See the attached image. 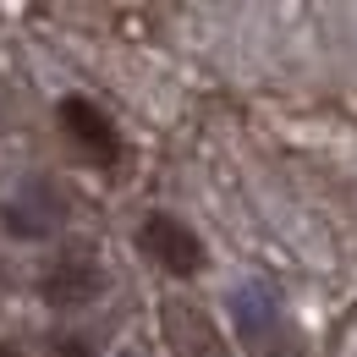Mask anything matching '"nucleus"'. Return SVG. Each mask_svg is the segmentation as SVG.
<instances>
[{"instance_id":"nucleus-1","label":"nucleus","mask_w":357,"mask_h":357,"mask_svg":"<svg viewBox=\"0 0 357 357\" xmlns=\"http://www.w3.org/2000/svg\"><path fill=\"white\" fill-rule=\"evenodd\" d=\"M105 286H110V275H105V264H99L93 242H66V248H55L45 264H39V275H33L39 303H50V308H61V313L99 303Z\"/></svg>"},{"instance_id":"nucleus-2","label":"nucleus","mask_w":357,"mask_h":357,"mask_svg":"<svg viewBox=\"0 0 357 357\" xmlns=\"http://www.w3.org/2000/svg\"><path fill=\"white\" fill-rule=\"evenodd\" d=\"M55 127L72 143V154L89 160V165H99V171H116V165L127 160V137L116 127V116H110L99 99H89V93H61V99H55Z\"/></svg>"},{"instance_id":"nucleus-3","label":"nucleus","mask_w":357,"mask_h":357,"mask_svg":"<svg viewBox=\"0 0 357 357\" xmlns=\"http://www.w3.org/2000/svg\"><path fill=\"white\" fill-rule=\"evenodd\" d=\"M132 242H137V253H143L154 269H165L171 280H198V275L209 269V248H204V236L181 220V215H171V209L143 215Z\"/></svg>"},{"instance_id":"nucleus-4","label":"nucleus","mask_w":357,"mask_h":357,"mask_svg":"<svg viewBox=\"0 0 357 357\" xmlns=\"http://www.w3.org/2000/svg\"><path fill=\"white\" fill-rule=\"evenodd\" d=\"M66 215H72L66 209V192L50 176H28L22 187H11L6 204H0V225L17 242H50V236H61Z\"/></svg>"},{"instance_id":"nucleus-5","label":"nucleus","mask_w":357,"mask_h":357,"mask_svg":"<svg viewBox=\"0 0 357 357\" xmlns=\"http://www.w3.org/2000/svg\"><path fill=\"white\" fill-rule=\"evenodd\" d=\"M231 324H236V335H242L253 352H264V357H280V352H286V335H291V324H286L280 297L269 291L264 280H248V286H236V297H231Z\"/></svg>"},{"instance_id":"nucleus-6","label":"nucleus","mask_w":357,"mask_h":357,"mask_svg":"<svg viewBox=\"0 0 357 357\" xmlns=\"http://www.w3.org/2000/svg\"><path fill=\"white\" fill-rule=\"evenodd\" d=\"M50 357H93V341L77 330H55L50 335Z\"/></svg>"},{"instance_id":"nucleus-7","label":"nucleus","mask_w":357,"mask_h":357,"mask_svg":"<svg viewBox=\"0 0 357 357\" xmlns=\"http://www.w3.org/2000/svg\"><path fill=\"white\" fill-rule=\"evenodd\" d=\"M0 357H28L22 347H11V341H0Z\"/></svg>"},{"instance_id":"nucleus-8","label":"nucleus","mask_w":357,"mask_h":357,"mask_svg":"<svg viewBox=\"0 0 357 357\" xmlns=\"http://www.w3.org/2000/svg\"><path fill=\"white\" fill-rule=\"evenodd\" d=\"M116 357H149V352H143V347H121Z\"/></svg>"}]
</instances>
